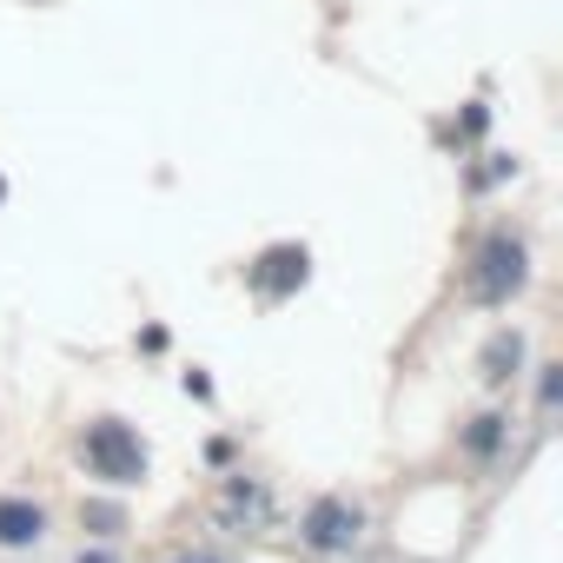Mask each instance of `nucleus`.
<instances>
[{"instance_id":"9","label":"nucleus","mask_w":563,"mask_h":563,"mask_svg":"<svg viewBox=\"0 0 563 563\" xmlns=\"http://www.w3.org/2000/svg\"><path fill=\"white\" fill-rule=\"evenodd\" d=\"M563 365H543V378H537V398H543V411H556V391H563V378H556Z\"/></svg>"},{"instance_id":"6","label":"nucleus","mask_w":563,"mask_h":563,"mask_svg":"<svg viewBox=\"0 0 563 563\" xmlns=\"http://www.w3.org/2000/svg\"><path fill=\"white\" fill-rule=\"evenodd\" d=\"M517 358H523V339H517V332H497V339H490V352H484V378H490V385H504V378L517 372Z\"/></svg>"},{"instance_id":"10","label":"nucleus","mask_w":563,"mask_h":563,"mask_svg":"<svg viewBox=\"0 0 563 563\" xmlns=\"http://www.w3.org/2000/svg\"><path fill=\"white\" fill-rule=\"evenodd\" d=\"M80 563H113V556H100V550H80Z\"/></svg>"},{"instance_id":"5","label":"nucleus","mask_w":563,"mask_h":563,"mask_svg":"<svg viewBox=\"0 0 563 563\" xmlns=\"http://www.w3.org/2000/svg\"><path fill=\"white\" fill-rule=\"evenodd\" d=\"M306 245H278V252H265V272H258V286H265V299H278V292H292V286H306Z\"/></svg>"},{"instance_id":"4","label":"nucleus","mask_w":563,"mask_h":563,"mask_svg":"<svg viewBox=\"0 0 563 563\" xmlns=\"http://www.w3.org/2000/svg\"><path fill=\"white\" fill-rule=\"evenodd\" d=\"M47 537V510L34 497H0V550H27Z\"/></svg>"},{"instance_id":"7","label":"nucleus","mask_w":563,"mask_h":563,"mask_svg":"<svg viewBox=\"0 0 563 563\" xmlns=\"http://www.w3.org/2000/svg\"><path fill=\"white\" fill-rule=\"evenodd\" d=\"M497 438H504V418H477V424H471V451H477V457H490Z\"/></svg>"},{"instance_id":"11","label":"nucleus","mask_w":563,"mask_h":563,"mask_svg":"<svg viewBox=\"0 0 563 563\" xmlns=\"http://www.w3.org/2000/svg\"><path fill=\"white\" fill-rule=\"evenodd\" d=\"M179 563H225V556H179Z\"/></svg>"},{"instance_id":"2","label":"nucleus","mask_w":563,"mask_h":563,"mask_svg":"<svg viewBox=\"0 0 563 563\" xmlns=\"http://www.w3.org/2000/svg\"><path fill=\"white\" fill-rule=\"evenodd\" d=\"M530 278V265H523V239H510V232H497L484 252H477V278H471V292L484 299V306H504L517 286Z\"/></svg>"},{"instance_id":"3","label":"nucleus","mask_w":563,"mask_h":563,"mask_svg":"<svg viewBox=\"0 0 563 563\" xmlns=\"http://www.w3.org/2000/svg\"><path fill=\"white\" fill-rule=\"evenodd\" d=\"M299 530H306V550H352V537L365 530V510L345 497H319Z\"/></svg>"},{"instance_id":"8","label":"nucleus","mask_w":563,"mask_h":563,"mask_svg":"<svg viewBox=\"0 0 563 563\" xmlns=\"http://www.w3.org/2000/svg\"><path fill=\"white\" fill-rule=\"evenodd\" d=\"M80 517H87V523H93V530H107V537H113V530H120V523H126V517H120V510H113V504H87V510H80Z\"/></svg>"},{"instance_id":"1","label":"nucleus","mask_w":563,"mask_h":563,"mask_svg":"<svg viewBox=\"0 0 563 563\" xmlns=\"http://www.w3.org/2000/svg\"><path fill=\"white\" fill-rule=\"evenodd\" d=\"M80 464H87L93 477H107V484H140V477H146V444H140L133 424L100 418V424H87V438H80Z\"/></svg>"}]
</instances>
